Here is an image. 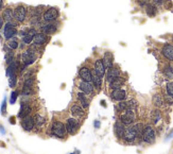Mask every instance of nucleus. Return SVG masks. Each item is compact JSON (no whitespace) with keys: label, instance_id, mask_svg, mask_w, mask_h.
<instances>
[{"label":"nucleus","instance_id":"nucleus-1","mask_svg":"<svg viewBox=\"0 0 173 154\" xmlns=\"http://www.w3.org/2000/svg\"><path fill=\"white\" fill-rule=\"evenodd\" d=\"M143 128H145V126H143L142 123H135V124H132V126H129L128 128H125L123 137H122L123 141L126 144L135 143L136 139L141 137V135H142Z\"/></svg>","mask_w":173,"mask_h":154},{"label":"nucleus","instance_id":"nucleus-2","mask_svg":"<svg viewBox=\"0 0 173 154\" xmlns=\"http://www.w3.org/2000/svg\"><path fill=\"white\" fill-rule=\"evenodd\" d=\"M40 47H36L33 45L32 47H30L29 49L25 50L21 54V63H22V66L25 67H28V66L32 65L34 62L36 61L37 58V49Z\"/></svg>","mask_w":173,"mask_h":154},{"label":"nucleus","instance_id":"nucleus-3","mask_svg":"<svg viewBox=\"0 0 173 154\" xmlns=\"http://www.w3.org/2000/svg\"><path fill=\"white\" fill-rule=\"evenodd\" d=\"M50 132H51V135L53 137L60 138V139H64L66 137V134H67L65 123H63L62 121H59V120H53L52 121Z\"/></svg>","mask_w":173,"mask_h":154},{"label":"nucleus","instance_id":"nucleus-4","mask_svg":"<svg viewBox=\"0 0 173 154\" xmlns=\"http://www.w3.org/2000/svg\"><path fill=\"white\" fill-rule=\"evenodd\" d=\"M141 139H142L143 143L148 144V145H152L155 143L156 140V132H155V129L150 124H147L143 128L142 135H141Z\"/></svg>","mask_w":173,"mask_h":154},{"label":"nucleus","instance_id":"nucleus-5","mask_svg":"<svg viewBox=\"0 0 173 154\" xmlns=\"http://www.w3.org/2000/svg\"><path fill=\"white\" fill-rule=\"evenodd\" d=\"M136 120V112L134 110H126L119 115V121L122 122L125 126L134 124Z\"/></svg>","mask_w":173,"mask_h":154},{"label":"nucleus","instance_id":"nucleus-6","mask_svg":"<svg viewBox=\"0 0 173 154\" xmlns=\"http://www.w3.org/2000/svg\"><path fill=\"white\" fill-rule=\"evenodd\" d=\"M59 17H60V10L55 7H48V9L43 13V20H44L45 22L56 21Z\"/></svg>","mask_w":173,"mask_h":154},{"label":"nucleus","instance_id":"nucleus-7","mask_svg":"<svg viewBox=\"0 0 173 154\" xmlns=\"http://www.w3.org/2000/svg\"><path fill=\"white\" fill-rule=\"evenodd\" d=\"M17 33H18L17 26L13 21L5 22V25L3 26V37H4V40H12V38L15 37V35H17Z\"/></svg>","mask_w":173,"mask_h":154},{"label":"nucleus","instance_id":"nucleus-8","mask_svg":"<svg viewBox=\"0 0 173 154\" xmlns=\"http://www.w3.org/2000/svg\"><path fill=\"white\" fill-rule=\"evenodd\" d=\"M28 15V7L24 4H17L14 9V19L17 22L22 23Z\"/></svg>","mask_w":173,"mask_h":154},{"label":"nucleus","instance_id":"nucleus-9","mask_svg":"<svg viewBox=\"0 0 173 154\" xmlns=\"http://www.w3.org/2000/svg\"><path fill=\"white\" fill-rule=\"evenodd\" d=\"M65 126H66L67 134H69V135H75V134L78 133V131H79L80 129V121L77 118H75V117L68 118V119L66 120Z\"/></svg>","mask_w":173,"mask_h":154},{"label":"nucleus","instance_id":"nucleus-10","mask_svg":"<svg viewBox=\"0 0 173 154\" xmlns=\"http://www.w3.org/2000/svg\"><path fill=\"white\" fill-rule=\"evenodd\" d=\"M59 29V22L52 21V22H45L44 25H40V32L45 33L46 35H52Z\"/></svg>","mask_w":173,"mask_h":154},{"label":"nucleus","instance_id":"nucleus-11","mask_svg":"<svg viewBox=\"0 0 173 154\" xmlns=\"http://www.w3.org/2000/svg\"><path fill=\"white\" fill-rule=\"evenodd\" d=\"M21 128L24 129V131L26 132H32L35 128V120H34V116H29L22 118L20 121Z\"/></svg>","mask_w":173,"mask_h":154},{"label":"nucleus","instance_id":"nucleus-12","mask_svg":"<svg viewBox=\"0 0 173 154\" xmlns=\"http://www.w3.org/2000/svg\"><path fill=\"white\" fill-rule=\"evenodd\" d=\"M160 54L166 58L167 61L173 62V45L166 43L163 45L160 49Z\"/></svg>","mask_w":173,"mask_h":154},{"label":"nucleus","instance_id":"nucleus-13","mask_svg":"<svg viewBox=\"0 0 173 154\" xmlns=\"http://www.w3.org/2000/svg\"><path fill=\"white\" fill-rule=\"evenodd\" d=\"M126 96H128V93H126L125 89L123 88H117L112 90L110 93V99L113 101H117V102H120V101H124L126 99Z\"/></svg>","mask_w":173,"mask_h":154},{"label":"nucleus","instance_id":"nucleus-14","mask_svg":"<svg viewBox=\"0 0 173 154\" xmlns=\"http://www.w3.org/2000/svg\"><path fill=\"white\" fill-rule=\"evenodd\" d=\"M118 77H121V70L116 66L108 68L107 73H105V80L107 83H110L115 79H117Z\"/></svg>","mask_w":173,"mask_h":154},{"label":"nucleus","instance_id":"nucleus-15","mask_svg":"<svg viewBox=\"0 0 173 154\" xmlns=\"http://www.w3.org/2000/svg\"><path fill=\"white\" fill-rule=\"evenodd\" d=\"M79 78L81 79V81L91 82V79H92V70L89 69V67H87V66H83V67H81L79 70Z\"/></svg>","mask_w":173,"mask_h":154},{"label":"nucleus","instance_id":"nucleus-16","mask_svg":"<svg viewBox=\"0 0 173 154\" xmlns=\"http://www.w3.org/2000/svg\"><path fill=\"white\" fill-rule=\"evenodd\" d=\"M31 112H32V108H31L30 103L27 102V101H21L20 110H19L17 117L20 118V119H22V118H25V117L29 116V115L31 114Z\"/></svg>","mask_w":173,"mask_h":154},{"label":"nucleus","instance_id":"nucleus-17","mask_svg":"<svg viewBox=\"0 0 173 154\" xmlns=\"http://www.w3.org/2000/svg\"><path fill=\"white\" fill-rule=\"evenodd\" d=\"M50 40V36L49 35H46L45 33H37L35 35V37H34V40H33V45L36 47H42V46H45V45L47 44Z\"/></svg>","mask_w":173,"mask_h":154},{"label":"nucleus","instance_id":"nucleus-18","mask_svg":"<svg viewBox=\"0 0 173 154\" xmlns=\"http://www.w3.org/2000/svg\"><path fill=\"white\" fill-rule=\"evenodd\" d=\"M79 88L82 93H86V95H94L95 93V86L91 82H85L81 81L79 83Z\"/></svg>","mask_w":173,"mask_h":154},{"label":"nucleus","instance_id":"nucleus-19","mask_svg":"<svg viewBox=\"0 0 173 154\" xmlns=\"http://www.w3.org/2000/svg\"><path fill=\"white\" fill-rule=\"evenodd\" d=\"M36 34H37V31H36L35 28L27 29L26 35L21 38V40H22V43H25L26 45H29V44H31V43H33V40H34V37H35Z\"/></svg>","mask_w":173,"mask_h":154},{"label":"nucleus","instance_id":"nucleus-20","mask_svg":"<svg viewBox=\"0 0 173 154\" xmlns=\"http://www.w3.org/2000/svg\"><path fill=\"white\" fill-rule=\"evenodd\" d=\"M94 70L96 71L97 73H98L99 76H100L101 78H103L104 76H105V66H104V63H103V61L101 60V58H98V60H96L95 61V64H94Z\"/></svg>","mask_w":173,"mask_h":154},{"label":"nucleus","instance_id":"nucleus-21","mask_svg":"<svg viewBox=\"0 0 173 154\" xmlns=\"http://www.w3.org/2000/svg\"><path fill=\"white\" fill-rule=\"evenodd\" d=\"M124 131H125V126H124L122 122L120 121H116L114 124V133L115 136L118 138V139H121L123 137Z\"/></svg>","mask_w":173,"mask_h":154},{"label":"nucleus","instance_id":"nucleus-22","mask_svg":"<svg viewBox=\"0 0 173 154\" xmlns=\"http://www.w3.org/2000/svg\"><path fill=\"white\" fill-rule=\"evenodd\" d=\"M70 114L72 115V117H75V118H82V117L84 116L85 112H84V108H83L81 105L72 104L70 108Z\"/></svg>","mask_w":173,"mask_h":154},{"label":"nucleus","instance_id":"nucleus-23","mask_svg":"<svg viewBox=\"0 0 173 154\" xmlns=\"http://www.w3.org/2000/svg\"><path fill=\"white\" fill-rule=\"evenodd\" d=\"M102 61L103 63H104V66H105L106 69L113 67V66H114V54L110 51H106L105 53H104V55H103Z\"/></svg>","mask_w":173,"mask_h":154},{"label":"nucleus","instance_id":"nucleus-24","mask_svg":"<svg viewBox=\"0 0 173 154\" xmlns=\"http://www.w3.org/2000/svg\"><path fill=\"white\" fill-rule=\"evenodd\" d=\"M77 99H78V101L80 102V104H81V106H82L84 110H88L89 100H88V98H87L86 93H82V91H80V93H77Z\"/></svg>","mask_w":173,"mask_h":154},{"label":"nucleus","instance_id":"nucleus-25","mask_svg":"<svg viewBox=\"0 0 173 154\" xmlns=\"http://www.w3.org/2000/svg\"><path fill=\"white\" fill-rule=\"evenodd\" d=\"M2 19L7 22H11L14 19V9L12 7H5L2 12Z\"/></svg>","mask_w":173,"mask_h":154},{"label":"nucleus","instance_id":"nucleus-26","mask_svg":"<svg viewBox=\"0 0 173 154\" xmlns=\"http://www.w3.org/2000/svg\"><path fill=\"white\" fill-rule=\"evenodd\" d=\"M145 14L148 15L149 17H155L158 13V9L155 4L153 3H148L147 5L145 7Z\"/></svg>","mask_w":173,"mask_h":154},{"label":"nucleus","instance_id":"nucleus-27","mask_svg":"<svg viewBox=\"0 0 173 154\" xmlns=\"http://www.w3.org/2000/svg\"><path fill=\"white\" fill-rule=\"evenodd\" d=\"M91 83L94 84L95 88L98 89V90H100L101 87H102V78H101L95 70H92V79H91Z\"/></svg>","mask_w":173,"mask_h":154},{"label":"nucleus","instance_id":"nucleus-28","mask_svg":"<svg viewBox=\"0 0 173 154\" xmlns=\"http://www.w3.org/2000/svg\"><path fill=\"white\" fill-rule=\"evenodd\" d=\"M124 83H125V81H124L123 78L118 77L117 79H115L114 81H112L110 83H108V84H110V88L112 89V90H114V89L121 88V87L124 85Z\"/></svg>","mask_w":173,"mask_h":154},{"label":"nucleus","instance_id":"nucleus-29","mask_svg":"<svg viewBox=\"0 0 173 154\" xmlns=\"http://www.w3.org/2000/svg\"><path fill=\"white\" fill-rule=\"evenodd\" d=\"M152 102H153V104L156 106V108H163L164 104H165L164 97L161 96V95H159V93H155L154 96H153V98H152Z\"/></svg>","mask_w":173,"mask_h":154},{"label":"nucleus","instance_id":"nucleus-30","mask_svg":"<svg viewBox=\"0 0 173 154\" xmlns=\"http://www.w3.org/2000/svg\"><path fill=\"white\" fill-rule=\"evenodd\" d=\"M161 120V112L159 108H155L151 112V121L153 124H157Z\"/></svg>","mask_w":173,"mask_h":154},{"label":"nucleus","instance_id":"nucleus-31","mask_svg":"<svg viewBox=\"0 0 173 154\" xmlns=\"http://www.w3.org/2000/svg\"><path fill=\"white\" fill-rule=\"evenodd\" d=\"M163 75L165 76V78L168 80H173V66L168 64L164 67L163 69Z\"/></svg>","mask_w":173,"mask_h":154},{"label":"nucleus","instance_id":"nucleus-32","mask_svg":"<svg viewBox=\"0 0 173 154\" xmlns=\"http://www.w3.org/2000/svg\"><path fill=\"white\" fill-rule=\"evenodd\" d=\"M34 120H35V128L36 129H40L42 128L43 126H44L46 122H47V120H46V118H45L44 116H42L40 114H36L34 115Z\"/></svg>","mask_w":173,"mask_h":154},{"label":"nucleus","instance_id":"nucleus-33","mask_svg":"<svg viewBox=\"0 0 173 154\" xmlns=\"http://www.w3.org/2000/svg\"><path fill=\"white\" fill-rule=\"evenodd\" d=\"M115 108H116V111H117L118 113H120L121 114L122 112H124V111L129 110V104H128V101H120L119 103H117V105L115 106Z\"/></svg>","mask_w":173,"mask_h":154},{"label":"nucleus","instance_id":"nucleus-34","mask_svg":"<svg viewBox=\"0 0 173 154\" xmlns=\"http://www.w3.org/2000/svg\"><path fill=\"white\" fill-rule=\"evenodd\" d=\"M34 84H35V78L33 77V76L32 77H27V78H25V80H24V86L22 87L33 88Z\"/></svg>","mask_w":173,"mask_h":154},{"label":"nucleus","instance_id":"nucleus-35","mask_svg":"<svg viewBox=\"0 0 173 154\" xmlns=\"http://www.w3.org/2000/svg\"><path fill=\"white\" fill-rule=\"evenodd\" d=\"M7 48H10V49L15 50V49H17V48H19V43L16 38H12V40H7Z\"/></svg>","mask_w":173,"mask_h":154},{"label":"nucleus","instance_id":"nucleus-36","mask_svg":"<svg viewBox=\"0 0 173 154\" xmlns=\"http://www.w3.org/2000/svg\"><path fill=\"white\" fill-rule=\"evenodd\" d=\"M14 53H13V50L10 49L7 51V53H5V63L7 64V65H10V64L12 63L13 61H14Z\"/></svg>","mask_w":173,"mask_h":154},{"label":"nucleus","instance_id":"nucleus-37","mask_svg":"<svg viewBox=\"0 0 173 154\" xmlns=\"http://www.w3.org/2000/svg\"><path fill=\"white\" fill-rule=\"evenodd\" d=\"M33 93H34V90H33V88H29V87H22V89H21V96H22V97L32 96Z\"/></svg>","mask_w":173,"mask_h":154},{"label":"nucleus","instance_id":"nucleus-38","mask_svg":"<svg viewBox=\"0 0 173 154\" xmlns=\"http://www.w3.org/2000/svg\"><path fill=\"white\" fill-rule=\"evenodd\" d=\"M166 93L173 98V81H169L166 84Z\"/></svg>","mask_w":173,"mask_h":154},{"label":"nucleus","instance_id":"nucleus-39","mask_svg":"<svg viewBox=\"0 0 173 154\" xmlns=\"http://www.w3.org/2000/svg\"><path fill=\"white\" fill-rule=\"evenodd\" d=\"M18 93H19L18 90H14L11 93V97H10V103L11 104H15V102L17 100V97H18Z\"/></svg>","mask_w":173,"mask_h":154},{"label":"nucleus","instance_id":"nucleus-40","mask_svg":"<svg viewBox=\"0 0 173 154\" xmlns=\"http://www.w3.org/2000/svg\"><path fill=\"white\" fill-rule=\"evenodd\" d=\"M17 84V75L15 76H12V77L9 78V85L11 88H13V87H15Z\"/></svg>","mask_w":173,"mask_h":154},{"label":"nucleus","instance_id":"nucleus-41","mask_svg":"<svg viewBox=\"0 0 173 154\" xmlns=\"http://www.w3.org/2000/svg\"><path fill=\"white\" fill-rule=\"evenodd\" d=\"M1 115L5 116L7 115V97L3 98V101L1 103Z\"/></svg>","mask_w":173,"mask_h":154},{"label":"nucleus","instance_id":"nucleus-42","mask_svg":"<svg viewBox=\"0 0 173 154\" xmlns=\"http://www.w3.org/2000/svg\"><path fill=\"white\" fill-rule=\"evenodd\" d=\"M164 100H165V103H167L168 105H172L173 104V98H171L169 95H165L164 96Z\"/></svg>","mask_w":173,"mask_h":154},{"label":"nucleus","instance_id":"nucleus-43","mask_svg":"<svg viewBox=\"0 0 173 154\" xmlns=\"http://www.w3.org/2000/svg\"><path fill=\"white\" fill-rule=\"evenodd\" d=\"M136 2H137V4L139 5V7H145L148 3H150V0H136Z\"/></svg>","mask_w":173,"mask_h":154},{"label":"nucleus","instance_id":"nucleus-44","mask_svg":"<svg viewBox=\"0 0 173 154\" xmlns=\"http://www.w3.org/2000/svg\"><path fill=\"white\" fill-rule=\"evenodd\" d=\"M152 3L155 4L156 7H161L166 3V0H152Z\"/></svg>","mask_w":173,"mask_h":154},{"label":"nucleus","instance_id":"nucleus-45","mask_svg":"<svg viewBox=\"0 0 173 154\" xmlns=\"http://www.w3.org/2000/svg\"><path fill=\"white\" fill-rule=\"evenodd\" d=\"M100 126H101L100 121H99V120H95V122H94V126H95V128L99 129V128H100Z\"/></svg>","mask_w":173,"mask_h":154},{"label":"nucleus","instance_id":"nucleus-46","mask_svg":"<svg viewBox=\"0 0 173 154\" xmlns=\"http://www.w3.org/2000/svg\"><path fill=\"white\" fill-rule=\"evenodd\" d=\"M10 123H11V124H15V123H16V121H15V117H10Z\"/></svg>","mask_w":173,"mask_h":154},{"label":"nucleus","instance_id":"nucleus-47","mask_svg":"<svg viewBox=\"0 0 173 154\" xmlns=\"http://www.w3.org/2000/svg\"><path fill=\"white\" fill-rule=\"evenodd\" d=\"M0 133L2 134V135H4L5 134V130H4V128H3L2 124H0Z\"/></svg>","mask_w":173,"mask_h":154},{"label":"nucleus","instance_id":"nucleus-48","mask_svg":"<svg viewBox=\"0 0 173 154\" xmlns=\"http://www.w3.org/2000/svg\"><path fill=\"white\" fill-rule=\"evenodd\" d=\"M172 136H173V130L170 132V133L168 134V135H167V138H166V139H167V140H168V139H171V138H172Z\"/></svg>","mask_w":173,"mask_h":154},{"label":"nucleus","instance_id":"nucleus-49","mask_svg":"<svg viewBox=\"0 0 173 154\" xmlns=\"http://www.w3.org/2000/svg\"><path fill=\"white\" fill-rule=\"evenodd\" d=\"M3 27V19H2V17H0V29L2 28Z\"/></svg>","mask_w":173,"mask_h":154},{"label":"nucleus","instance_id":"nucleus-50","mask_svg":"<svg viewBox=\"0 0 173 154\" xmlns=\"http://www.w3.org/2000/svg\"><path fill=\"white\" fill-rule=\"evenodd\" d=\"M3 7V0H0V11L2 10Z\"/></svg>","mask_w":173,"mask_h":154},{"label":"nucleus","instance_id":"nucleus-51","mask_svg":"<svg viewBox=\"0 0 173 154\" xmlns=\"http://www.w3.org/2000/svg\"><path fill=\"white\" fill-rule=\"evenodd\" d=\"M101 104H102L103 106H105V102H104V100H102V101H101Z\"/></svg>","mask_w":173,"mask_h":154},{"label":"nucleus","instance_id":"nucleus-52","mask_svg":"<svg viewBox=\"0 0 173 154\" xmlns=\"http://www.w3.org/2000/svg\"><path fill=\"white\" fill-rule=\"evenodd\" d=\"M80 152L79 151H75V152H73V153H70V154H79Z\"/></svg>","mask_w":173,"mask_h":154},{"label":"nucleus","instance_id":"nucleus-53","mask_svg":"<svg viewBox=\"0 0 173 154\" xmlns=\"http://www.w3.org/2000/svg\"><path fill=\"white\" fill-rule=\"evenodd\" d=\"M172 45H173V37H172Z\"/></svg>","mask_w":173,"mask_h":154}]
</instances>
